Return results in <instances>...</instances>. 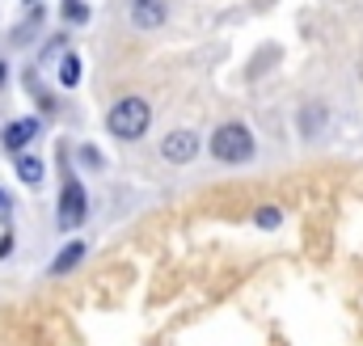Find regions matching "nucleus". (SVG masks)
I'll return each instance as SVG.
<instances>
[{
    "instance_id": "obj_1",
    "label": "nucleus",
    "mask_w": 363,
    "mask_h": 346,
    "mask_svg": "<svg viewBox=\"0 0 363 346\" xmlns=\"http://www.w3.org/2000/svg\"><path fill=\"white\" fill-rule=\"evenodd\" d=\"M106 127H110V135L114 140H123V144H135L140 135H148V127H152V106L144 101V97H118L114 106H110V114H106Z\"/></svg>"
},
{
    "instance_id": "obj_2",
    "label": "nucleus",
    "mask_w": 363,
    "mask_h": 346,
    "mask_svg": "<svg viewBox=\"0 0 363 346\" xmlns=\"http://www.w3.org/2000/svg\"><path fill=\"white\" fill-rule=\"evenodd\" d=\"M254 152H258V144L245 123H224L211 131V157L220 165H245V161H254Z\"/></svg>"
},
{
    "instance_id": "obj_3",
    "label": "nucleus",
    "mask_w": 363,
    "mask_h": 346,
    "mask_svg": "<svg viewBox=\"0 0 363 346\" xmlns=\"http://www.w3.org/2000/svg\"><path fill=\"white\" fill-rule=\"evenodd\" d=\"M55 220H60V228L64 233H77L85 220H89V190L68 173L64 177V190H60V211H55Z\"/></svg>"
},
{
    "instance_id": "obj_4",
    "label": "nucleus",
    "mask_w": 363,
    "mask_h": 346,
    "mask_svg": "<svg viewBox=\"0 0 363 346\" xmlns=\"http://www.w3.org/2000/svg\"><path fill=\"white\" fill-rule=\"evenodd\" d=\"M161 157H165L169 165H190V161L199 157V135H194V131H186V127L169 131V135L161 140Z\"/></svg>"
},
{
    "instance_id": "obj_5",
    "label": "nucleus",
    "mask_w": 363,
    "mask_h": 346,
    "mask_svg": "<svg viewBox=\"0 0 363 346\" xmlns=\"http://www.w3.org/2000/svg\"><path fill=\"white\" fill-rule=\"evenodd\" d=\"M169 17L165 0H131V26L135 30H161Z\"/></svg>"
},
{
    "instance_id": "obj_6",
    "label": "nucleus",
    "mask_w": 363,
    "mask_h": 346,
    "mask_svg": "<svg viewBox=\"0 0 363 346\" xmlns=\"http://www.w3.org/2000/svg\"><path fill=\"white\" fill-rule=\"evenodd\" d=\"M38 135V118H13L9 127H4V135H0V144L9 148V152H21L30 140Z\"/></svg>"
},
{
    "instance_id": "obj_7",
    "label": "nucleus",
    "mask_w": 363,
    "mask_h": 346,
    "mask_svg": "<svg viewBox=\"0 0 363 346\" xmlns=\"http://www.w3.org/2000/svg\"><path fill=\"white\" fill-rule=\"evenodd\" d=\"M85 254H89L85 241H68V245L55 254V262H51V274H68V270H77V266L85 262Z\"/></svg>"
},
{
    "instance_id": "obj_8",
    "label": "nucleus",
    "mask_w": 363,
    "mask_h": 346,
    "mask_svg": "<svg viewBox=\"0 0 363 346\" xmlns=\"http://www.w3.org/2000/svg\"><path fill=\"white\" fill-rule=\"evenodd\" d=\"M43 161H38V157H30V152H17V177H21V182H26V186H38V182H43Z\"/></svg>"
},
{
    "instance_id": "obj_9",
    "label": "nucleus",
    "mask_w": 363,
    "mask_h": 346,
    "mask_svg": "<svg viewBox=\"0 0 363 346\" xmlns=\"http://www.w3.org/2000/svg\"><path fill=\"white\" fill-rule=\"evenodd\" d=\"M321 127H325V106H304L300 110V131L304 135H317Z\"/></svg>"
},
{
    "instance_id": "obj_10",
    "label": "nucleus",
    "mask_w": 363,
    "mask_h": 346,
    "mask_svg": "<svg viewBox=\"0 0 363 346\" xmlns=\"http://www.w3.org/2000/svg\"><path fill=\"white\" fill-rule=\"evenodd\" d=\"M60 85L64 89L81 85V55H64V60H60Z\"/></svg>"
},
{
    "instance_id": "obj_11",
    "label": "nucleus",
    "mask_w": 363,
    "mask_h": 346,
    "mask_svg": "<svg viewBox=\"0 0 363 346\" xmlns=\"http://www.w3.org/2000/svg\"><path fill=\"white\" fill-rule=\"evenodd\" d=\"M60 13H64L68 26H85V21H89V4H85V0H64Z\"/></svg>"
},
{
    "instance_id": "obj_12",
    "label": "nucleus",
    "mask_w": 363,
    "mask_h": 346,
    "mask_svg": "<svg viewBox=\"0 0 363 346\" xmlns=\"http://www.w3.org/2000/svg\"><path fill=\"white\" fill-rule=\"evenodd\" d=\"M254 220H258V228H279V224H283V211H279V207H258Z\"/></svg>"
},
{
    "instance_id": "obj_13",
    "label": "nucleus",
    "mask_w": 363,
    "mask_h": 346,
    "mask_svg": "<svg viewBox=\"0 0 363 346\" xmlns=\"http://www.w3.org/2000/svg\"><path fill=\"white\" fill-rule=\"evenodd\" d=\"M81 161H85V169H101V152L93 144H81Z\"/></svg>"
},
{
    "instance_id": "obj_14",
    "label": "nucleus",
    "mask_w": 363,
    "mask_h": 346,
    "mask_svg": "<svg viewBox=\"0 0 363 346\" xmlns=\"http://www.w3.org/2000/svg\"><path fill=\"white\" fill-rule=\"evenodd\" d=\"M0 224H4V228H13V199H9L4 190H0Z\"/></svg>"
},
{
    "instance_id": "obj_15",
    "label": "nucleus",
    "mask_w": 363,
    "mask_h": 346,
    "mask_svg": "<svg viewBox=\"0 0 363 346\" xmlns=\"http://www.w3.org/2000/svg\"><path fill=\"white\" fill-rule=\"evenodd\" d=\"M9 250H13V228H9V233H4V237H0V258H4V254H9Z\"/></svg>"
},
{
    "instance_id": "obj_16",
    "label": "nucleus",
    "mask_w": 363,
    "mask_h": 346,
    "mask_svg": "<svg viewBox=\"0 0 363 346\" xmlns=\"http://www.w3.org/2000/svg\"><path fill=\"white\" fill-rule=\"evenodd\" d=\"M0 85H4V64H0Z\"/></svg>"
}]
</instances>
